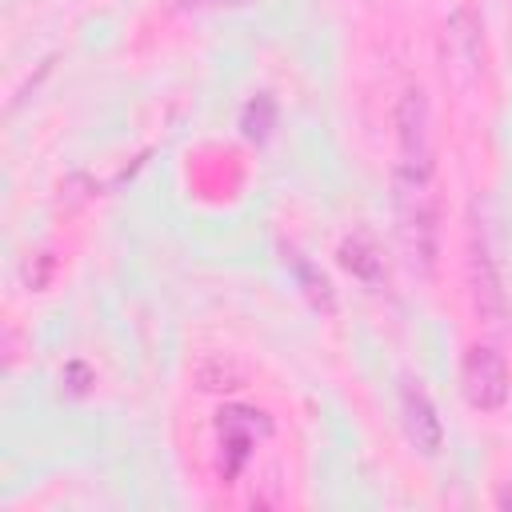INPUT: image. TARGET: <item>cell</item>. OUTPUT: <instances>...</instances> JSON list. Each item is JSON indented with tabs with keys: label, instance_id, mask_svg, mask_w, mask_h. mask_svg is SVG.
Masks as SVG:
<instances>
[{
	"label": "cell",
	"instance_id": "obj_1",
	"mask_svg": "<svg viewBox=\"0 0 512 512\" xmlns=\"http://www.w3.org/2000/svg\"><path fill=\"white\" fill-rule=\"evenodd\" d=\"M392 200H396V236L412 264V272L432 276L440 256V200L432 168L396 164L392 172Z\"/></svg>",
	"mask_w": 512,
	"mask_h": 512
},
{
	"label": "cell",
	"instance_id": "obj_2",
	"mask_svg": "<svg viewBox=\"0 0 512 512\" xmlns=\"http://www.w3.org/2000/svg\"><path fill=\"white\" fill-rule=\"evenodd\" d=\"M468 288H472V308L488 328H500L508 320V296H504V280L488 244V232L480 228V220L472 216L468 224Z\"/></svg>",
	"mask_w": 512,
	"mask_h": 512
},
{
	"label": "cell",
	"instance_id": "obj_3",
	"mask_svg": "<svg viewBox=\"0 0 512 512\" xmlns=\"http://www.w3.org/2000/svg\"><path fill=\"white\" fill-rule=\"evenodd\" d=\"M216 436H220V472H224V480H236L240 468L248 464L252 448L272 436V420L260 408L228 404L216 412Z\"/></svg>",
	"mask_w": 512,
	"mask_h": 512
},
{
	"label": "cell",
	"instance_id": "obj_4",
	"mask_svg": "<svg viewBox=\"0 0 512 512\" xmlns=\"http://www.w3.org/2000/svg\"><path fill=\"white\" fill-rule=\"evenodd\" d=\"M460 392L476 412H500L512 392L504 356L488 344H472L460 360Z\"/></svg>",
	"mask_w": 512,
	"mask_h": 512
},
{
	"label": "cell",
	"instance_id": "obj_5",
	"mask_svg": "<svg viewBox=\"0 0 512 512\" xmlns=\"http://www.w3.org/2000/svg\"><path fill=\"white\" fill-rule=\"evenodd\" d=\"M396 140H400L396 164L432 168V116L420 88H404V96L396 100Z\"/></svg>",
	"mask_w": 512,
	"mask_h": 512
},
{
	"label": "cell",
	"instance_id": "obj_6",
	"mask_svg": "<svg viewBox=\"0 0 512 512\" xmlns=\"http://www.w3.org/2000/svg\"><path fill=\"white\" fill-rule=\"evenodd\" d=\"M400 416H404V432L412 440L416 452L424 456H436L444 448V424H440V412L432 404V396L420 388V380H404L400 384Z\"/></svg>",
	"mask_w": 512,
	"mask_h": 512
},
{
	"label": "cell",
	"instance_id": "obj_7",
	"mask_svg": "<svg viewBox=\"0 0 512 512\" xmlns=\"http://www.w3.org/2000/svg\"><path fill=\"white\" fill-rule=\"evenodd\" d=\"M336 260H340V268H344L352 280H360L364 288H384V284H388V260H384V248H380L368 232H352V236H344L340 248H336Z\"/></svg>",
	"mask_w": 512,
	"mask_h": 512
},
{
	"label": "cell",
	"instance_id": "obj_8",
	"mask_svg": "<svg viewBox=\"0 0 512 512\" xmlns=\"http://www.w3.org/2000/svg\"><path fill=\"white\" fill-rule=\"evenodd\" d=\"M280 252H284V264L292 268V276H296V284L304 288V296L316 304V308H324V312H332L336 308V296H332V284L324 280V272L300 252V248H292V244H280Z\"/></svg>",
	"mask_w": 512,
	"mask_h": 512
},
{
	"label": "cell",
	"instance_id": "obj_9",
	"mask_svg": "<svg viewBox=\"0 0 512 512\" xmlns=\"http://www.w3.org/2000/svg\"><path fill=\"white\" fill-rule=\"evenodd\" d=\"M240 128H244L248 140H268V132L276 128V100L268 92L252 96L244 104V112H240Z\"/></svg>",
	"mask_w": 512,
	"mask_h": 512
},
{
	"label": "cell",
	"instance_id": "obj_10",
	"mask_svg": "<svg viewBox=\"0 0 512 512\" xmlns=\"http://www.w3.org/2000/svg\"><path fill=\"white\" fill-rule=\"evenodd\" d=\"M448 44L456 48V56H464L468 64L476 60V48H480V24L468 8H456L452 20H448Z\"/></svg>",
	"mask_w": 512,
	"mask_h": 512
},
{
	"label": "cell",
	"instance_id": "obj_11",
	"mask_svg": "<svg viewBox=\"0 0 512 512\" xmlns=\"http://www.w3.org/2000/svg\"><path fill=\"white\" fill-rule=\"evenodd\" d=\"M92 368L84 364V360H68L64 364V372H60V388L68 392V396H88V388H92Z\"/></svg>",
	"mask_w": 512,
	"mask_h": 512
},
{
	"label": "cell",
	"instance_id": "obj_12",
	"mask_svg": "<svg viewBox=\"0 0 512 512\" xmlns=\"http://www.w3.org/2000/svg\"><path fill=\"white\" fill-rule=\"evenodd\" d=\"M52 268H56V256L52 252H36L28 264H24V276H28V288H48V280H52Z\"/></svg>",
	"mask_w": 512,
	"mask_h": 512
},
{
	"label": "cell",
	"instance_id": "obj_13",
	"mask_svg": "<svg viewBox=\"0 0 512 512\" xmlns=\"http://www.w3.org/2000/svg\"><path fill=\"white\" fill-rule=\"evenodd\" d=\"M252 0H172V8L180 12H232V8H248Z\"/></svg>",
	"mask_w": 512,
	"mask_h": 512
},
{
	"label": "cell",
	"instance_id": "obj_14",
	"mask_svg": "<svg viewBox=\"0 0 512 512\" xmlns=\"http://www.w3.org/2000/svg\"><path fill=\"white\" fill-rule=\"evenodd\" d=\"M496 504H500V508H512V484H504V488L496 492Z\"/></svg>",
	"mask_w": 512,
	"mask_h": 512
}]
</instances>
